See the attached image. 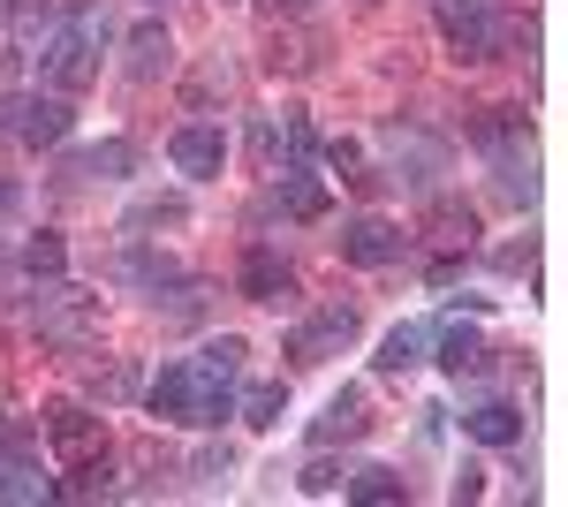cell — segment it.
<instances>
[{
  "label": "cell",
  "mask_w": 568,
  "mask_h": 507,
  "mask_svg": "<svg viewBox=\"0 0 568 507\" xmlns=\"http://www.w3.org/2000/svg\"><path fill=\"white\" fill-rule=\"evenodd\" d=\"M235 417H243V424H258V432H273V424L288 417V386H281V379H258V386H243V402H235Z\"/></svg>",
  "instance_id": "5bb4252c"
},
{
  "label": "cell",
  "mask_w": 568,
  "mask_h": 507,
  "mask_svg": "<svg viewBox=\"0 0 568 507\" xmlns=\"http://www.w3.org/2000/svg\"><path fill=\"white\" fill-rule=\"evenodd\" d=\"M356 160H364V152H356L349 136H334V144H326V168H356Z\"/></svg>",
  "instance_id": "484cf974"
},
{
  "label": "cell",
  "mask_w": 568,
  "mask_h": 507,
  "mask_svg": "<svg viewBox=\"0 0 568 507\" xmlns=\"http://www.w3.org/2000/svg\"><path fill=\"white\" fill-rule=\"evenodd\" d=\"M265 8H273V16H296V8H311V0H265Z\"/></svg>",
  "instance_id": "4316f807"
},
{
  "label": "cell",
  "mask_w": 568,
  "mask_h": 507,
  "mask_svg": "<svg viewBox=\"0 0 568 507\" xmlns=\"http://www.w3.org/2000/svg\"><path fill=\"white\" fill-rule=\"evenodd\" d=\"M463 432L485 439V447H516V439H524V409H516V402H478V409L463 417Z\"/></svg>",
  "instance_id": "7c38bea8"
},
{
  "label": "cell",
  "mask_w": 568,
  "mask_h": 507,
  "mask_svg": "<svg viewBox=\"0 0 568 507\" xmlns=\"http://www.w3.org/2000/svg\"><path fill=\"white\" fill-rule=\"evenodd\" d=\"M470 136H478L493 160H500V152H530V122H524V107H485Z\"/></svg>",
  "instance_id": "52a82bcc"
},
{
  "label": "cell",
  "mask_w": 568,
  "mask_h": 507,
  "mask_svg": "<svg viewBox=\"0 0 568 507\" xmlns=\"http://www.w3.org/2000/svg\"><path fill=\"white\" fill-rule=\"evenodd\" d=\"M31 318H39V341H53V348H84L91 326H99V296H84V288H69L61 273H45L39 288H31Z\"/></svg>",
  "instance_id": "6da1fadb"
},
{
  "label": "cell",
  "mask_w": 568,
  "mask_h": 507,
  "mask_svg": "<svg viewBox=\"0 0 568 507\" xmlns=\"http://www.w3.org/2000/svg\"><path fill=\"white\" fill-rule=\"evenodd\" d=\"M0 212H16V182H0Z\"/></svg>",
  "instance_id": "83f0119b"
},
{
  "label": "cell",
  "mask_w": 568,
  "mask_h": 507,
  "mask_svg": "<svg viewBox=\"0 0 568 507\" xmlns=\"http://www.w3.org/2000/svg\"><path fill=\"white\" fill-rule=\"evenodd\" d=\"M31 447H39V432H31V424H23V417H0V455H31Z\"/></svg>",
  "instance_id": "cb8c5ba5"
},
{
  "label": "cell",
  "mask_w": 568,
  "mask_h": 507,
  "mask_svg": "<svg viewBox=\"0 0 568 507\" xmlns=\"http://www.w3.org/2000/svg\"><path fill=\"white\" fill-rule=\"evenodd\" d=\"M273 205L288 212V220H326V182L318 174H304V168H281V190H273Z\"/></svg>",
  "instance_id": "ba28073f"
},
{
  "label": "cell",
  "mask_w": 568,
  "mask_h": 507,
  "mask_svg": "<svg viewBox=\"0 0 568 507\" xmlns=\"http://www.w3.org/2000/svg\"><path fill=\"white\" fill-rule=\"evenodd\" d=\"M439 372H455V379H470V372H485V334L478 326H439V356H433Z\"/></svg>",
  "instance_id": "30bf717a"
},
{
  "label": "cell",
  "mask_w": 568,
  "mask_h": 507,
  "mask_svg": "<svg viewBox=\"0 0 568 507\" xmlns=\"http://www.w3.org/2000/svg\"><path fill=\"white\" fill-rule=\"evenodd\" d=\"M99 394H106V402H122V394H136V364H114V372L99 379Z\"/></svg>",
  "instance_id": "d4e9b609"
},
{
  "label": "cell",
  "mask_w": 568,
  "mask_h": 507,
  "mask_svg": "<svg viewBox=\"0 0 568 507\" xmlns=\"http://www.w3.org/2000/svg\"><path fill=\"white\" fill-rule=\"evenodd\" d=\"M349 341H356V303H326V311H311L304 326L288 334V364H326Z\"/></svg>",
  "instance_id": "3957f363"
},
{
  "label": "cell",
  "mask_w": 568,
  "mask_h": 507,
  "mask_svg": "<svg viewBox=\"0 0 568 507\" xmlns=\"http://www.w3.org/2000/svg\"><path fill=\"white\" fill-rule=\"evenodd\" d=\"M243 296H251V303L296 296V273H288V265H281L273 251H251V257H243Z\"/></svg>",
  "instance_id": "4fadbf2b"
},
{
  "label": "cell",
  "mask_w": 568,
  "mask_h": 507,
  "mask_svg": "<svg viewBox=\"0 0 568 507\" xmlns=\"http://www.w3.org/2000/svg\"><path fill=\"white\" fill-rule=\"evenodd\" d=\"M23 265H31L39 281H45V273H61V265H69V251H61V235H45V227H39V235L23 243Z\"/></svg>",
  "instance_id": "7402d4cb"
},
{
  "label": "cell",
  "mask_w": 568,
  "mask_h": 507,
  "mask_svg": "<svg viewBox=\"0 0 568 507\" xmlns=\"http://www.w3.org/2000/svg\"><path fill=\"white\" fill-rule=\"evenodd\" d=\"M69 174H99V182H122V174H136V144L130 136H99V144H91V152H77V160H69Z\"/></svg>",
  "instance_id": "9c48e42d"
},
{
  "label": "cell",
  "mask_w": 568,
  "mask_h": 507,
  "mask_svg": "<svg viewBox=\"0 0 568 507\" xmlns=\"http://www.w3.org/2000/svg\"><path fill=\"white\" fill-rule=\"evenodd\" d=\"M243 356H251L243 341H235V334H220V341H205V348H197L190 364H197V372H205L213 386H235V379H243Z\"/></svg>",
  "instance_id": "2e32d148"
},
{
  "label": "cell",
  "mask_w": 568,
  "mask_h": 507,
  "mask_svg": "<svg viewBox=\"0 0 568 507\" xmlns=\"http://www.w3.org/2000/svg\"><path fill=\"white\" fill-rule=\"evenodd\" d=\"M425 227H433L439 251H470V235H478V212H470V205H447V197H439V205L425 212Z\"/></svg>",
  "instance_id": "9a60e30c"
},
{
  "label": "cell",
  "mask_w": 568,
  "mask_h": 507,
  "mask_svg": "<svg viewBox=\"0 0 568 507\" xmlns=\"http://www.w3.org/2000/svg\"><path fill=\"white\" fill-rule=\"evenodd\" d=\"M0 500H53V485L39 477L31 455H0Z\"/></svg>",
  "instance_id": "e0dca14e"
},
{
  "label": "cell",
  "mask_w": 568,
  "mask_h": 507,
  "mask_svg": "<svg viewBox=\"0 0 568 507\" xmlns=\"http://www.w3.org/2000/svg\"><path fill=\"white\" fill-rule=\"evenodd\" d=\"M372 364H379V372H409V364H425V326H394V334L379 341Z\"/></svg>",
  "instance_id": "ac0fdd59"
},
{
  "label": "cell",
  "mask_w": 568,
  "mask_h": 507,
  "mask_svg": "<svg viewBox=\"0 0 568 507\" xmlns=\"http://www.w3.org/2000/svg\"><path fill=\"white\" fill-rule=\"evenodd\" d=\"M364 394H334L326 402V417L311 424V447H342V439H364Z\"/></svg>",
  "instance_id": "8fae6325"
},
{
  "label": "cell",
  "mask_w": 568,
  "mask_h": 507,
  "mask_svg": "<svg viewBox=\"0 0 568 507\" xmlns=\"http://www.w3.org/2000/svg\"><path fill=\"white\" fill-rule=\"evenodd\" d=\"M296 485H304L311 500H334V493H342V485H349V469H334V463H311L304 477H296Z\"/></svg>",
  "instance_id": "603a6c76"
},
{
  "label": "cell",
  "mask_w": 568,
  "mask_h": 507,
  "mask_svg": "<svg viewBox=\"0 0 568 507\" xmlns=\"http://www.w3.org/2000/svg\"><path fill=\"white\" fill-rule=\"evenodd\" d=\"M69 122H77V107H69L61 91H16V99L0 107V129H8L16 144H31V152L61 144V136H69Z\"/></svg>",
  "instance_id": "7a4b0ae2"
},
{
  "label": "cell",
  "mask_w": 568,
  "mask_h": 507,
  "mask_svg": "<svg viewBox=\"0 0 568 507\" xmlns=\"http://www.w3.org/2000/svg\"><path fill=\"white\" fill-rule=\"evenodd\" d=\"M342 493H349V500H402V477H394V469H349V485H342Z\"/></svg>",
  "instance_id": "44dd1931"
},
{
  "label": "cell",
  "mask_w": 568,
  "mask_h": 507,
  "mask_svg": "<svg viewBox=\"0 0 568 507\" xmlns=\"http://www.w3.org/2000/svg\"><path fill=\"white\" fill-rule=\"evenodd\" d=\"M122 281H130V288H152V296H160V288L175 281V265H168V257H152V251H122Z\"/></svg>",
  "instance_id": "ffe728a7"
},
{
  "label": "cell",
  "mask_w": 568,
  "mask_h": 507,
  "mask_svg": "<svg viewBox=\"0 0 568 507\" xmlns=\"http://www.w3.org/2000/svg\"><path fill=\"white\" fill-rule=\"evenodd\" d=\"M175 168L190 174V182H205V174H220V160H227V136L220 129H205V122H190V129H175Z\"/></svg>",
  "instance_id": "8992f818"
},
{
  "label": "cell",
  "mask_w": 568,
  "mask_h": 507,
  "mask_svg": "<svg viewBox=\"0 0 568 507\" xmlns=\"http://www.w3.org/2000/svg\"><path fill=\"white\" fill-rule=\"evenodd\" d=\"M168 53H175L168 31H160V23H144V31L130 39V77H160V69H168Z\"/></svg>",
  "instance_id": "d6986e66"
},
{
  "label": "cell",
  "mask_w": 568,
  "mask_h": 507,
  "mask_svg": "<svg viewBox=\"0 0 568 507\" xmlns=\"http://www.w3.org/2000/svg\"><path fill=\"white\" fill-rule=\"evenodd\" d=\"M45 439H53V455H69V463L106 455V424H99V409H84V402H61V409L45 417Z\"/></svg>",
  "instance_id": "277c9868"
},
{
  "label": "cell",
  "mask_w": 568,
  "mask_h": 507,
  "mask_svg": "<svg viewBox=\"0 0 568 507\" xmlns=\"http://www.w3.org/2000/svg\"><path fill=\"white\" fill-rule=\"evenodd\" d=\"M402 243H409V235H402L394 220H349V227H342V257H349V265H394Z\"/></svg>",
  "instance_id": "5b68a950"
}]
</instances>
